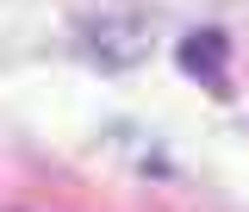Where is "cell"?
<instances>
[{
  "mask_svg": "<svg viewBox=\"0 0 249 212\" xmlns=\"http://www.w3.org/2000/svg\"><path fill=\"white\" fill-rule=\"evenodd\" d=\"M224 62H231L224 31H193V38H181V69H187V75H199L206 88L224 81Z\"/></svg>",
  "mask_w": 249,
  "mask_h": 212,
  "instance_id": "6da1fadb",
  "label": "cell"
}]
</instances>
